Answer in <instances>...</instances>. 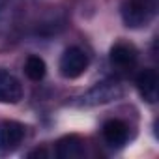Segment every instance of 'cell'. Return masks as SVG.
I'll return each mask as SVG.
<instances>
[{
    "label": "cell",
    "mask_w": 159,
    "mask_h": 159,
    "mask_svg": "<svg viewBox=\"0 0 159 159\" xmlns=\"http://www.w3.org/2000/svg\"><path fill=\"white\" fill-rule=\"evenodd\" d=\"M120 15L127 28H146L155 17V0H124Z\"/></svg>",
    "instance_id": "1"
},
{
    "label": "cell",
    "mask_w": 159,
    "mask_h": 159,
    "mask_svg": "<svg viewBox=\"0 0 159 159\" xmlns=\"http://www.w3.org/2000/svg\"><path fill=\"white\" fill-rule=\"evenodd\" d=\"M120 98H124V86L118 81H101L79 98L77 105L79 107H99V105L118 101Z\"/></svg>",
    "instance_id": "2"
},
{
    "label": "cell",
    "mask_w": 159,
    "mask_h": 159,
    "mask_svg": "<svg viewBox=\"0 0 159 159\" xmlns=\"http://www.w3.org/2000/svg\"><path fill=\"white\" fill-rule=\"evenodd\" d=\"M90 66V56L81 47H67L58 62V71L64 79H79Z\"/></svg>",
    "instance_id": "3"
},
{
    "label": "cell",
    "mask_w": 159,
    "mask_h": 159,
    "mask_svg": "<svg viewBox=\"0 0 159 159\" xmlns=\"http://www.w3.org/2000/svg\"><path fill=\"white\" fill-rule=\"evenodd\" d=\"M26 137V125L17 120H0V153L15 152Z\"/></svg>",
    "instance_id": "4"
},
{
    "label": "cell",
    "mask_w": 159,
    "mask_h": 159,
    "mask_svg": "<svg viewBox=\"0 0 159 159\" xmlns=\"http://www.w3.org/2000/svg\"><path fill=\"white\" fill-rule=\"evenodd\" d=\"M109 58H111L112 67H116L122 73H129V71L135 69L137 60H139V54H137V49L131 43L118 41V43L112 45V49L109 52Z\"/></svg>",
    "instance_id": "5"
},
{
    "label": "cell",
    "mask_w": 159,
    "mask_h": 159,
    "mask_svg": "<svg viewBox=\"0 0 159 159\" xmlns=\"http://www.w3.org/2000/svg\"><path fill=\"white\" fill-rule=\"evenodd\" d=\"M23 99V84L10 71L0 69V103L15 105Z\"/></svg>",
    "instance_id": "6"
},
{
    "label": "cell",
    "mask_w": 159,
    "mask_h": 159,
    "mask_svg": "<svg viewBox=\"0 0 159 159\" xmlns=\"http://www.w3.org/2000/svg\"><path fill=\"white\" fill-rule=\"evenodd\" d=\"M101 135H103V140L109 146L120 148L129 140V125H127V122H124L120 118H111L103 124Z\"/></svg>",
    "instance_id": "7"
},
{
    "label": "cell",
    "mask_w": 159,
    "mask_h": 159,
    "mask_svg": "<svg viewBox=\"0 0 159 159\" xmlns=\"http://www.w3.org/2000/svg\"><path fill=\"white\" fill-rule=\"evenodd\" d=\"M157 71L148 67V69H142L137 79H135V84H137V90L140 94V98L146 101V103H155L157 101Z\"/></svg>",
    "instance_id": "8"
},
{
    "label": "cell",
    "mask_w": 159,
    "mask_h": 159,
    "mask_svg": "<svg viewBox=\"0 0 159 159\" xmlns=\"http://www.w3.org/2000/svg\"><path fill=\"white\" fill-rule=\"evenodd\" d=\"M54 153L60 159H79L84 155V140L79 135H66L56 142Z\"/></svg>",
    "instance_id": "9"
},
{
    "label": "cell",
    "mask_w": 159,
    "mask_h": 159,
    "mask_svg": "<svg viewBox=\"0 0 159 159\" xmlns=\"http://www.w3.org/2000/svg\"><path fill=\"white\" fill-rule=\"evenodd\" d=\"M45 73H47V64H45V60L41 56L30 54L25 60V75L30 79V81H34V83L41 81L45 77Z\"/></svg>",
    "instance_id": "10"
},
{
    "label": "cell",
    "mask_w": 159,
    "mask_h": 159,
    "mask_svg": "<svg viewBox=\"0 0 159 159\" xmlns=\"http://www.w3.org/2000/svg\"><path fill=\"white\" fill-rule=\"evenodd\" d=\"M4 4H6V0H0V8H4Z\"/></svg>",
    "instance_id": "11"
}]
</instances>
